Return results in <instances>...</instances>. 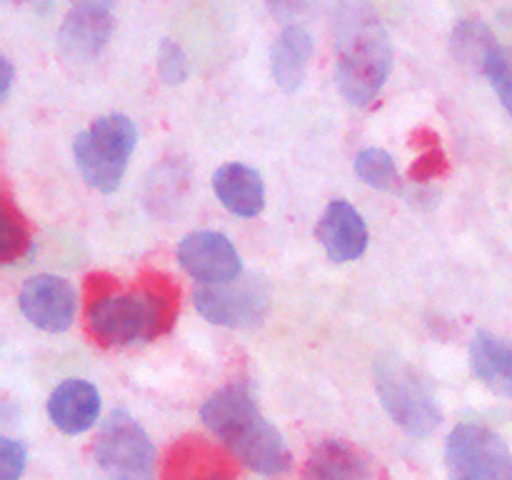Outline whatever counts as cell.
<instances>
[{"label": "cell", "instance_id": "cell-7", "mask_svg": "<svg viewBox=\"0 0 512 480\" xmlns=\"http://www.w3.org/2000/svg\"><path fill=\"white\" fill-rule=\"evenodd\" d=\"M193 300L198 313L213 325L255 328L268 315L273 290L260 275H238L225 283H200Z\"/></svg>", "mask_w": 512, "mask_h": 480}, {"label": "cell", "instance_id": "cell-6", "mask_svg": "<svg viewBox=\"0 0 512 480\" xmlns=\"http://www.w3.org/2000/svg\"><path fill=\"white\" fill-rule=\"evenodd\" d=\"M90 453L98 480H155L153 440L125 410L103 420Z\"/></svg>", "mask_w": 512, "mask_h": 480}, {"label": "cell", "instance_id": "cell-21", "mask_svg": "<svg viewBox=\"0 0 512 480\" xmlns=\"http://www.w3.org/2000/svg\"><path fill=\"white\" fill-rule=\"evenodd\" d=\"M158 73L168 85H180L188 78V58L175 40H163L158 50Z\"/></svg>", "mask_w": 512, "mask_h": 480}, {"label": "cell", "instance_id": "cell-10", "mask_svg": "<svg viewBox=\"0 0 512 480\" xmlns=\"http://www.w3.org/2000/svg\"><path fill=\"white\" fill-rule=\"evenodd\" d=\"M178 260L198 283H225L243 273L235 245L215 230H195L178 245Z\"/></svg>", "mask_w": 512, "mask_h": 480}, {"label": "cell", "instance_id": "cell-2", "mask_svg": "<svg viewBox=\"0 0 512 480\" xmlns=\"http://www.w3.org/2000/svg\"><path fill=\"white\" fill-rule=\"evenodd\" d=\"M205 428L225 443L235 460L258 475H283L293 465V453L283 433L260 415L255 398L243 383L215 390L200 408Z\"/></svg>", "mask_w": 512, "mask_h": 480}, {"label": "cell", "instance_id": "cell-4", "mask_svg": "<svg viewBox=\"0 0 512 480\" xmlns=\"http://www.w3.org/2000/svg\"><path fill=\"white\" fill-rule=\"evenodd\" d=\"M135 145L138 128L128 115L110 113L93 120L73 143L75 163L85 183L100 193H113L123 183Z\"/></svg>", "mask_w": 512, "mask_h": 480}, {"label": "cell", "instance_id": "cell-18", "mask_svg": "<svg viewBox=\"0 0 512 480\" xmlns=\"http://www.w3.org/2000/svg\"><path fill=\"white\" fill-rule=\"evenodd\" d=\"M310 58H313V35L303 25H288L280 30L270 48V70H273L278 88L285 93L300 90Z\"/></svg>", "mask_w": 512, "mask_h": 480}, {"label": "cell", "instance_id": "cell-24", "mask_svg": "<svg viewBox=\"0 0 512 480\" xmlns=\"http://www.w3.org/2000/svg\"><path fill=\"white\" fill-rule=\"evenodd\" d=\"M268 5L278 18H295V15L305 13L313 0H268Z\"/></svg>", "mask_w": 512, "mask_h": 480}, {"label": "cell", "instance_id": "cell-15", "mask_svg": "<svg viewBox=\"0 0 512 480\" xmlns=\"http://www.w3.org/2000/svg\"><path fill=\"white\" fill-rule=\"evenodd\" d=\"M48 415L65 435L88 433L100 418V393L90 380L68 378L53 388L48 398Z\"/></svg>", "mask_w": 512, "mask_h": 480}, {"label": "cell", "instance_id": "cell-13", "mask_svg": "<svg viewBox=\"0 0 512 480\" xmlns=\"http://www.w3.org/2000/svg\"><path fill=\"white\" fill-rule=\"evenodd\" d=\"M305 480H385V473L358 445L325 440L310 455Z\"/></svg>", "mask_w": 512, "mask_h": 480}, {"label": "cell", "instance_id": "cell-20", "mask_svg": "<svg viewBox=\"0 0 512 480\" xmlns=\"http://www.w3.org/2000/svg\"><path fill=\"white\" fill-rule=\"evenodd\" d=\"M355 173L370 188L388 190V193H398L403 188V178H400L398 168H395L393 155L383 148H365L363 153H358Z\"/></svg>", "mask_w": 512, "mask_h": 480}, {"label": "cell", "instance_id": "cell-14", "mask_svg": "<svg viewBox=\"0 0 512 480\" xmlns=\"http://www.w3.org/2000/svg\"><path fill=\"white\" fill-rule=\"evenodd\" d=\"M450 53L455 63L463 65L465 70L493 80L503 68L508 50L498 43L495 33L483 20L463 18L455 23L453 35H450Z\"/></svg>", "mask_w": 512, "mask_h": 480}, {"label": "cell", "instance_id": "cell-11", "mask_svg": "<svg viewBox=\"0 0 512 480\" xmlns=\"http://www.w3.org/2000/svg\"><path fill=\"white\" fill-rule=\"evenodd\" d=\"M315 238L333 263H353L368 250V225L348 200H333L315 225Z\"/></svg>", "mask_w": 512, "mask_h": 480}, {"label": "cell", "instance_id": "cell-22", "mask_svg": "<svg viewBox=\"0 0 512 480\" xmlns=\"http://www.w3.org/2000/svg\"><path fill=\"white\" fill-rule=\"evenodd\" d=\"M25 460H28V453H25V445L20 440H0V480L23 478Z\"/></svg>", "mask_w": 512, "mask_h": 480}, {"label": "cell", "instance_id": "cell-16", "mask_svg": "<svg viewBox=\"0 0 512 480\" xmlns=\"http://www.w3.org/2000/svg\"><path fill=\"white\" fill-rule=\"evenodd\" d=\"M163 480H233L228 455L205 438H183L165 458Z\"/></svg>", "mask_w": 512, "mask_h": 480}, {"label": "cell", "instance_id": "cell-12", "mask_svg": "<svg viewBox=\"0 0 512 480\" xmlns=\"http://www.w3.org/2000/svg\"><path fill=\"white\" fill-rule=\"evenodd\" d=\"M113 35L110 8L100 5H73L58 28V48L68 60H93L103 53Z\"/></svg>", "mask_w": 512, "mask_h": 480}, {"label": "cell", "instance_id": "cell-8", "mask_svg": "<svg viewBox=\"0 0 512 480\" xmlns=\"http://www.w3.org/2000/svg\"><path fill=\"white\" fill-rule=\"evenodd\" d=\"M445 463L450 480H512L508 443L478 423H463L450 430Z\"/></svg>", "mask_w": 512, "mask_h": 480}, {"label": "cell", "instance_id": "cell-3", "mask_svg": "<svg viewBox=\"0 0 512 480\" xmlns=\"http://www.w3.org/2000/svg\"><path fill=\"white\" fill-rule=\"evenodd\" d=\"M175 303L168 278L100 293L88 305V333L100 345L145 343L168 333L175 320Z\"/></svg>", "mask_w": 512, "mask_h": 480}, {"label": "cell", "instance_id": "cell-17", "mask_svg": "<svg viewBox=\"0 0 512 480\" xmlns=\"http://www.w3.org/2000/svg\"><path fill=\"white\" fill-rule=\"evenodd\" d=\"M215 198L238 218H255L265 208V183L258 170L243 163H225L213 175Z\"/></svg>", "mask_w": 512, "mask_h": 480}, {"label": "cell", "instance_id": "cell-19", "mask_svg": "<svg viewBox=\"0 0 512 480\" xmlns=\"http://www.w3.org/2000/svg\"><path fill=\"white\" fill-rule=\"evenodd\" d=\"M470 365L485 388L512 400V340L480 330L470 343Z\"/></svg>", "mask_w": 512, "mask_h": 480}, {"label": "cell", "instance_id": "cell-5", "mask_svg": "<svg viewBox=\"0 0 512 480\" xmlns=\"http://www.w3.org/2000/svg\"><path fill=\"white\" fill-rule=\"evenodd\" d=\"M375 390L398 428L405 433L433 435L443 423V410L435 403L428 383L420 378L418 370L403 358H383L375 365Z\"/></svg>", "mask_w": 512, "mask_h": 480}, {"label": "cell", "instance_id": "cell-1", "mask_svg": "<svg viewBox=\"0 0 512 480\" xmlns=\"http://www.w3.org/2000/svg\"><path fill=\"white\" fill-rule=\"evenodd\" d=\"M338 90L355 108H368L393 70V43L365 0H343L335 15Z\"/></svg>", "mask_w": 512, "mask_h": 480}, {"label": "cell", "instance_id": "cell-25", "mask_svg": "<svg viewBox=\"0 0 512 480\" xmlns=\"http://www.w3.org/2000/svg\"><path fill=\"white\" fill-rule=\"evenodd\" d=\"M13 78H15V68L8 58H0V98L8 100L10 88H13Z\"/></svg>", "mask_w": 512, "mask_h": 480}, {"label": "cell", "instance_id": "cell-23", "mask_svg": "<svg viewBox=\"0 0 512 480\" xmlns=\"http://www.w3.org/2000/svg\"><path fill=\"white\" fill-rule=\"evenodd\" d=\"M490 83H493V88L498 90L500 100H503V105L508 108V113L512 115V53L505 55L503 68L498 70V75H495Z\"/></svg>", "mask_w": 512, "mask_h": 480}, {"label": "cell", "instance_id": "cell-9", "mask_svg": "<svg viewBox=\"0 0 512 480\" xmlns=\"http://www.w3.org/2000/svg\"><path fill=\"white\" fill-rule=\"evenodd\" d=\"M20 310L35 328L45 333H65L73 325L78 310V295L73 285L58 275L40 273L25 280L18 295Z\"/></svg>", "mask_w": 512, "mask_h": 480}, {"label": "cell", "instance_id": "cell-26", "mask_svg": "<svg viewBox=\"0 0 512 480\" xmlns=\"http://www.w3.org/2000/svg\"><path fill=\"white\" fill-rule=\"evenodd\" d=\"M73 5H100V8H110L113 0H73Z\"/></svg>", "mask_w": 512, "mask_h": 480}]
</instances>
